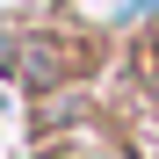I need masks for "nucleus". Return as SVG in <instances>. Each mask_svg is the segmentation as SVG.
Here are the masks:
<instances>
[{"instance_id":"1","label":"nucleus","mask_w":159,"mask_h":159,"mask_svg":"<svg viewBox=\"0 0 159 159\" xmlns=\"http://www.w3.org/2000/svg\"><path fill=\"white\" fill-rule=\"evenodd\" d=\"M0 72H15L22 94H58L80 72V43L72 36H0Z\"/></svg>"}]
</instances>
